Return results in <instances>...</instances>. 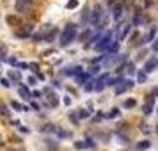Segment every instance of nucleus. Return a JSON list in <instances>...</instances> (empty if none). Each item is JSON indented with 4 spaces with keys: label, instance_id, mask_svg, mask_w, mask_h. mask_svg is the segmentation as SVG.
I'll use <instances>...</instances> for the list:
<instances>
[{
    "label": "nucleus",
    "instance_id": "1",
    "mask_svg": "<svg viewBox=\"0 0 158 151\" xmlns=\"http://www.w3.org/2000/svg\"><path fill=\"white\" fill-rule=\"evenodd\" d=\"M75 37H76V25L69 23V25H66V27H64V30L60 32L59 43H60V46H68Z\"/></svg>",
    "mask_w": 158,
    "mask_h": 151
},
{
    "label": "nucleus",
    "instance_id": "37",
    "mask_svg": "<svg viewBox=\"0 0 158 151\" xmlns=\"http://www.w3.org/2000/svg\"><path fill=\"white\" fill-rule=\"evenodd\" d=\"M11 151H23V150H11Z\"/></svg>",
    "mask_w": 158,
    "mask_h": 151
},
{
    "label": "nucleus",
    "instance_id": "3",
    "mask_svg": "<svg viewBox=\"0 0 158 151\" xmlns=\"http://www.w3.org/2000/svg\"><path fill=\"white\" fill-rule=\"evenodd\" d=\"M123 14H125V4H123V2H116V4L112 5V18H114L116 21H119V20L123 18Z\"/></svg>",
    "mask_w": 158,
    "mask_h": 151
},
{
    "label": "nucleus",
    "instance_id": "26",
    "mask_svg": "<svg viewBox=\"0 0 158 151\" xmlns=\"http://www.w3.org/2000/svg\"><path fill=\"white\" fill-rule=\"evenodd\" d=\"M146 78H148V75H146V73H139V77H137V80H139V82H146Z\"/></svg>",
    "mask_w": 158,
    "mask_h": 151
},
{
    "label": "nucleus",
    "instance_id": "9",
    "mask_svg": "<svg viewBox=\"0 0 158 151\" xmlns=\"http://www.w3.org/2000/svg\"><path fill=\"white\" fill-rule=\"evenodd\" d=\"M157 66H158V59L157 57H151V59L144 64V71H146V73H151V71L157 69Z\"/></svg>",
    "mask_w": 158,
    "mask_h": 151
},
{
    "label": "nucleus",
    "instance_id": "12",
    "mask_svg": "<svg viewBox=\"0 0 158 151\" xmlns=\"http://www.w3.org/2000/svg\"><path fill=\"white\" fill-rule=\"evenodd\" d=\"M5 21H7L11 27H20V25H21V20H20L18 16H12V14H7V16H5Z\"/></svg>",
    "mask_w": 158,
    "mask_h": 151
},
{
    "label": "nucleus",
    "instance_id": "20",
    "mask_svg": "<svg viewBox=\"0 0 158 151\" xmlns=\"http://www.w3.org/2000/svg\"><path fill=\"white\" fill-rule=\"evenodd\" d=\"M48 101H50V107H55V105L59 103V100H55V96H53V94H50V96H48Z\"/></svg>",
    "mask_w": 158,
    "mask_h": 151
},
{
    "label": "nucleus",
    "instance_id": "35",
    "mask_svg": "<svg viewBox=\"0 0 158 151\" xmlns=\"http://www.w3.org/2000/svg\"><path fill=\"white\" fill-rule=\"evenodd\" d=\"M18 128H20V132H21V133H27V132H28V130H27L25 126H18Z\"/></svg>",
    "mask_w": 158,
    "mask_h": 151
},
{
    "label": "nucleus",
    "instance_id": "19",
    "mask_svg": "<svg viewBox=\"0 0 158 151\" xmlns=\"http://www.w3.org/2000/svg\"><path fill=\"white\" fill-rule=\"evenodd\" d=\"M117 48H119V44H117V43H112V44H110V48L107 50V53H116V52H117Z\"/></svg>",
    "mask_w": 158,
    "mask_h": 151
},
{
    "label": "nucleus",
    "instance_id": "32",
    "mask_svg": "<svg viewBox=\"0 0 158 151\" xmlns=\"http://www.w3.org/2000/svg\"><path fill=\"white\" fill-rule=\"evenodd\" d=\"M153 50H155V52H158V39H155V41H153Z\"/></svg>",
    "mask_w": 158,
    "mask_h": 151
},
{
    "label": "nucleus",
    "instance_id": "29",
    "mask_svg": "<svg viewBox=\"0 0 158 151\" xmlns=\"http://www.w3.org/2000/svg\"><path fill=\"white\" fill-rule=\"evenodd\" d=\"M78 112H80V117H89V110H84V109H82V110H78Z\"/></svg>",
    "mask_w": 158,
    "mask_h": 151
},
{
    "label": "nucleus",
    "instance_id": "25",
    "mask_svg": "<svg viewBox=\"0 0 158 151\" xmlns=\"http://www.w3.org/2000/svg\"><path fill=\"white\" fill-rule=\"evenodd\" d=\"M0 84H2V87H5V89H9V87H11V84H9V80H7V78H2V80H0Z\"/></svg>",
    "mask_w": 158,
    "mask_h": 151
},
{
    "label": "nucleus",
    "instance_id": "5",
    "mask_svg": "<svg viewBox=\"0 0 158 151\" xmlns=\"http://www.w3.org/2000/svg\"><path fill=\"white\" fill-rule=\"evenodd\" d=\"M133 87V82L132 80H121L117 85H116V89H114V93L119 96V94H123V93H126L128 89H132Z\"/></svg>",
    "mask_w": 158,
    "mask_h": 151
},
{
    "label": "nucleus",
    "instance_id": "22",
    "mask_svg": "<svg viewBox=\"0 0 158 151\" xmlns=\"http://www.w3.org/2000/svg\"><path fill=\"white\" fill-rule=\"evenodd\" d=\"M9 114H11V112H9V107H7V105H2V116H4V117H9Z\"/></svg>",
    "mask_w": 158,
    "mask_h": 151
},
{
    "label": "nucleus",
    "instance_id": "14",
    "mask_svg": "<svg viewBox=\"0 0 158 151\" xmlns=\"http://www.w3.org/2000/svg\"><path fill=\"white\" fill-rule=\"evenodd\" d=\"M123 59H125L123 55H116V57H108V59L105 61V64H107V66H112V64H117V62H119V61H123Z\"/></svg>",
    "mask_w": 158,
    "mask_h": 151
},
{
    "label": "nucleus",
    "instance_id": "11",
    "mask_svg": "<svg viewBox=\"0 0 158 151\" xmlns=\"http://www.w3.org/2000/svg\"><path fill=\"white\" fill-rule=\"evenodd\" d=\"M18 94H20V98H23V100H30V96H32V93H30V89H28L27 85H20Z\"/></svg>",
    "mask_w": 158,
    "mask_h": 151
},
{
    "label": "nucleus",
    "instance_id": "15",
    "mask_svg": "<svg viewBox=\"0 0 158 151\" xmlns=\"http://www.w3.org/2000/svg\"><path fill=\"white\" fill-rule=\"evenodd\" d=\"M41 132H48V133H53V132H59V128H55V125H43L41 128H39Z\"/></svg>",
    "mask_w": 158,
    "mask_h": 151
},
{
    "label": "nucleus",
    "instance_id": "13",
    "mask_svg": "<svg viewBox=\"0 0 158 151\" xmlns=\"http://www.w3.org/2000/svg\"><path fill=\"white\" fill-rule=\"evenodd\" d=\"M155 36H157V27H151L149 32H148L146 37H144V43H151V41H155Z\"/></svg>",
    "mask_w": 158,
    "mask_h": 151
},
{
    "label": "nucleus",
    "instance_id": "8",
    "mask_svg": "<svg viewBox=\"0 0 158 151\" xmlns=\"http://www.w3.org/2000/svg\"><path fill=\"white\" fill-rule=\"evenodd\" d=\"M132 27H133L132 23H126V25H123V27H117V30H119V32H117V39H119V41H125L126 36L132 32Z\"/></svg>",
    "mask_w": 158,
    "mask_h": 151
},
{
    "label": "nucleus",
    "instance_id": "18",
    "mask_svg": "<svg viewBox=\"0 0 158 151\" xmlns=\"http://www.w3.org/2000/svg\"><path fill=\"white\" fill-rule=\"evenodd\" d=\"M135 105H137V101H135L133 98H130V100H126V101H125V107H126V109H133Z\"/></svg>",
    "mask_w": 158,
    "mask_h": 151
},
{
    "label": "nucleus",
    "instance_id": "7",
    "mask_svg": "<svg viewBox=\"0 0 158 151\" xmlns=\"http://www.w3.org/2000/svg\"><path fill=\"white\" fill-rule=\"evenodd\" d=\"M101 18H103V9H101V5H96L92 9V14H91V23L92 25H100Z\"/></svg>",
    "mask_w": 158,
    "mask_h": 151
},
{
    "label": "nucleus",
    "instance_id": "27",
    "mask_svg": "<svg viewBox=\"0 0 158 151\" xmlns=\"http://www.w3.org/2000/svg\"><path fill=\"white\" fill-rule=\"evenodd\" d=\"M11 78H12L14 82H18V80H20V73H18V71H16V73L12 71V73H11Z\"/></svg>",
    "mask_w": 158,
    "mask_h": 151
},
{
    "label": "nucleus",
    "instance_id": "17",
    "mask_svg": "<svg viewBox=\"0 0 158 151\" xmlns=\"http://www.w3.org/2000/svg\"><path fill=\"white\" fill-rule=\"evenodd\" d=\"M75 148L76 150H85V148H92V142L89 141V142H82V141H76L75 142Z\"/></svg>",
    "mask_w": 158,
    "mask_h": 151
},
{
    "label": "nucleus",
    "instance_id": "4",
    "mask_svg": "<svg viewBox=\"0 0 158 151\" xmlns=\"http://www.w3.org/2000/svg\"><path fill=\"white\" fill-rule=\"evenodd\" d=\"M112 43H114V41H112V36H110V34H105V37L96 44V52H107Z\"/></svg>",
    "mask_w": 158,
    "mask_h": 151
},
{
    "label": "nucleus",
    "instance_id": "34",
    "mask_svg": "<svg viewBox=\"0 0 158 151\" xmlns=\"http://www.w3.org/2000/svg\"><path fill=\"white\" fill-rule=\"evenodd\" d=\"M100 71V68L98 66H94V68H91V73H98Z\"/></svg>",
    "mask_w": 158,
    "mask_h": 151
},
{
    "label": "nucleus",
    "instance_id": "23",
    "mask_svg": "<svg viewBox=\"0 0 158 151\" xmlns=\"http://www.w3.org/2000/svg\"><path fill=\"white\" fill-rule=\"evenodd\" d=\"M76 5H78V2H76V0H71V2H68V4H66V7H68V9H75Z\"/></svg>",
    "mask_w": 158,
    "mask_h": 151
},
{
    "label": "nucleus",
    "instance_id": "10",
    "mask_svg": "<svg viewBox=\"0 0 158 151\" xmlns=\"http://www.w3.org/2000/svg\"><path fill=\"white\" fill-rule=\"evenodd\" d=\"M153 107H155V100H153V98H148V101H146V103H144V107H142L144 116H149V114L153 112Z\"/></svg>",
    "mask_w": 158,
    "mask_h": 151
},
{
    "label": "nucleus",
    "instance_id": "30",
    "mask_svg": "<svg viewBox=\"0 0 158 151\" xmlns=\"http://www.w3.org/2000/svg\"><path fill=\"white\" fill-rule=\"evenodd\" d=\"M57 133H59V137H62V139H64V137H69V133L64 132V130H60V132H57Z\"/></svg>",
    "mask_w": 158,
    "mask_h": 151
},
{
    "label": "nucleus",
    "instance_id": "33",
    "mask_svg": "<svg viewBox=\"0 0 158 151\" xmlns=\"http://www.w3.org/2000/svg\"><path fill=\"white\" fill-rule=\"evenodd\" d=\"M28 66H30V68H32V69H37V68H39V66H37V64H36V62H30V64H28Z\"/></svg>",
    "mask_w": 158,
    "mask_h": 151
},
{
    "label": "nucleus",
    "instance_id": "36",
    "mask_svg": "<svg viewBox=\"0 0 158 151\" xmlns=\"http://www.w3.org/2000/svg\"><path fill=\"white\" fill-rule=\"evenodd\" d=\"M64 103H66V105H69V103H71V100H69L68 96H64Z\"/></svg>",
    "mask_w": 158,
    "mask_h": 151
},
{
    "label": "nucleus",
    "instance_id": "31",
    "mask_svg": "<svg viewBox=\"0 0 158 151\" xmlns=\"http://www.w3.org/2000/svg\"><path fill=\"white\" fill-rule=\"evenodd\" d=\"M36 82H37V80H36L34 77H28V84H30V85H36Z\"/></svg>",
    "mask_w": 158,
    "mask_h": 151
},
{
    "label": "nucleus",
    "instance_id": "2",
    "mask_svg": "<svg viewBox=\"0 0 158 151\" xmlns=\"http://www.w3.org/2000/svg\"><path fill=\"white\" fill-rule=\"evenodd\" d=\"M32 32H34V27H32V25H28V23H25V25H20V27L14 30V36H16V37H20V39H27Z\"/></svg>",
    "mask_w": 158,
    "mask_h": 151
},
{
    "label": "nucleus",
    "instance_id": "24",
    "mask_svg": "<svg viewBox=\"0 0 158 151\" xmlns=\"http://www.w3.org/2000/svg\"><path fill=\"white\" fill-rule=\"evenodd\" d=\"M117 116H119V109H112L110 114H108L107 117H117Z\"/></svg>",
    "mask_w": 158,
    "mask_h": 151
},
{
    "label": "nucleus",
    "instance_id": "28",
    "mask_svg": "<svg viewBox=\"0 0 158 151\" xmlns=\"http://www.w3.org/2000/svg\"><path fill=\"white\" fill-rule=\"evenodd\" d=\"M126 71H128V73H133V71H135V69H133V64H132V62H128V64H126Z\"/></svg>",
    "mask_w": 158,
    "mask_h": 151
},
{
    "label": "nucleus",
    "instance_id": "6",
    "mask_svg": "<svg viewBox=\"0 0 158 151\" xmlns=\"http://www.w3.org/2000/svg\"><path fill=\"white\" fill-rule=\"evenodd\" d=\"M34 5V2L32 0H16V4H14V7H16V11L18 12H28V9Z\"/></svg>",
    "mask_w": 158,
    "mask_h": 151
},
{
    "label": "nucleus",
    "instance_id": "16",
    "mask_svg": "<svg viewBox=\"0 0 158 151\" xmlns=\"http://www.w3.org/2000/svg\"><path fill=\"white\" fill-rule=\"evenodd\" d=\"M149 146H151L149 141H142V142H139L135 146V151H146V150H149Z\"/></svg>",
    "mask_w": 158,
    "mask_h": 151
},
{
    "label": "nucleus",
    "instance_id": "21",
    "mask_svg": "<svg viewBox=\"0 0 158 151\" xmlns=\"http://www.w3.org/2000/svg\"><path fill=\"white\" fill-rule=\"evenodd\" d=\"M141 21H142V16H141L139 12H135V18H133V25H141Z\"/></svg>",
    "mask_w": 158,
    "mask_h": 151
}]
</instances>
